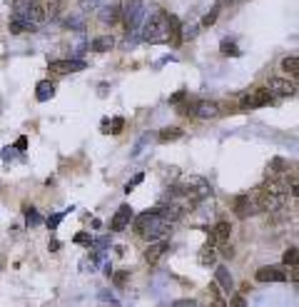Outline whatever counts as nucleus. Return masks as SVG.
Instances as JSON below:
<instances>
[{
  "label": "nucleus",
  "mask_w": 299,
  "mask_h": 307,
  "mask_svg": "<svg viewBox=\"0 0 299 307\" xmlns=\"http://www.w3.org/2000/svg\"><path fill=\"white\" fill-rule=\"evenodd\" d=\"M135 232L140 237H145L150 243L155 240H165L170 232H172V222H167L165 217L160 215V210H145L142 215L135 220Z\"/></svg>",
  "instance_id": "1"
},
{
  "label": "nucleus",
  "mask_w": 299,
  "mask_h": 307,
  "mask_svg": "<svg viewBox=\"0 0 299 307\" xmlns=\"http://www.w3.org/2000/svg\"><path fill=\"white\" fill-rule=\"evenodd\" d=\"M145 20V0H125L122 3V23L127 32H137Z\"/></svg>",
  "instance_id": "2"
},
{
  "label": "nucleus",
  "mask_w": 299,
  "mask_h": 307,
  "mask_svg": "<svg viewBox=\"0 0 299 307\" xmlns=\"http://www.w3.org/2000/svg\"><path fill=\"white\" fill-rule=\"evenodd\" d=\"M142 23H145L142 38L147 43H167V15L165 13H155Z\"/></svg>",
  "instance_id": "3"
},
{
  "label": "nucleus",
  "mask_w": 299,
  "mask_h": 307,
  "mask_svg": "<svg viewBox=\"0 0 299 307\" xmlns=\"http://www.w3.org/2000/svg\"><path fill=\"white\" fill-rule=\"evenodd\" d=\"M235 213H237L239 217H249V215L262 213V210H259V192L252 190V192H247V195H239L237 200H235Z\"/></svg>",
  "instance_id": "4"
},
{
  "label": "nucleus",
  "mask_w": 299,
  "mask_h": 307,
  "mask_svg": "<svg viewBox=\"0 0 299 307\" xmlns=\"http://www.w3.org/2000/svg\"><path fill=\"white\" fill-rule=\"evenodd\" d=\"M272 92L267 90V88H262V90H254L249 92V95H244L242 100L237 103L239 110H254V108H265V105H269L272 103Z\"/></svg>",
  "instance_id": "5"
},
{
  "label": "nucleus",
  "mask_w": 299,
  "mask_h": 307,
  "mask_svg": "<svg viewBox=\"0 0 299 307\" xmlns=\"http://www.w3.org/2000/svg\"><path fill=\"white\" fill-rule=\"evenodd\" d=\"M267 90L277 97H289V95H297V80H287V78H269L267 80Z\"/></svg>",
  "instance_id": "6"
},
{
  "label": "nucleus",
  "mask_w": 299,
  "mask_h": 307,
  "mask_svg": "<svg viewBox=\"0 0 299 307\" xmlns=\"http://www.w3.org/2000/svg\"><path fill=\"white\" fill-rule=\"evenodd\" d=\"M219 113H222V108H219L217 100H197V103H195V110H192V115L200 118V120H212V118H217Z\"/></svg>",
  "instance_id": "7"
},
{
  "label": "nucleus",
  "mask_w": 299,
  "mask_h": 307,
  "mask_svg": "<svg viewBox=\"0 0 299 307\" xmlns=\"http://www.w3.org/2000/svg\"><path fill=\"white\" fill-rule=\"evenodd\" d=\"M85 70V60H53L50 62V73L53 75H70V73H80Z\"/></svg>",
  "instance_id": "8"
},
{
  "label": "nucleus",
  "mask_w": 299,
  "mask_h": 307,
  "mask_svg": "<svg viewBox=\"0 0 299 307\" xmlns=\"http://www.w3.org/2000/svg\"><path fill=\"white\" fill-rule=\"evenodd\" d=\"M132 215H135V213H132V208H130V205H120L118 213H115L113 220H110V230H113V232H122V230L130 225Z\"/></svg>",
  "instance_id": "9"
},
{
  "label": "nucleus",
  "mask_w": 299,
  "mask_h": 307,
  "mask_svg": "<svg viewBox=\"0 0 299 307\" xmlns=\"http://www.w3.org/2000/svg\"><path fill=\"white\" fill-rule=\"evenodd\" d=\"M167 43H172V48H179L182 40V23L177 15H167Z\"/></svg>",
  "instance_id": "10"
},
{
  "label": "nucleus",
  "mask_w": 299,
  "mask_h": 307,
  "mask_svg": "<svg viewBox=\"0 0 299 307\" xmlns=\"http://www.w3.org/2000/svg\"><path fill=\"white\" fill-rule=\"evenodd\" d=\"M230 232H232V225L227 220H219L214 225V230H209V237H207V245H217V243H225L230 240Z\"/></svg>",
  "instance_id": "11"
},
{
  "label": "nucleus",
  "mask_w": 299,
  "mask_h": 307,
  "mask_svg": "<svg viewBox=\"0 0 299 307\" xmlns=\"http://www.w3.org/2000/svg\"><path fill=\"white\" fill-rule=\"evenodd\" d=\"M254 280H259V282H284V280H287V272H284L282 267H272V265H267V267H259V270H257Z\"/></svg>",
  "instance_id": "12"
},
{
  "label": "nucleus",
  "mask_w": 299,
  "mask_h": 307,
  "mask_svg": "<svg viewBox=\"0 0 299 307\" xmlns=\"http://www.w3.org/2000/svg\"><path fill=\"white\" fill-rule=\"evenodd\" d=\"M214 280H217V285H219L225 292H230V290L235 287V277H232V272H230L225 265H219V267L214 270Z\"/></svg>",
  "instance_id": "13"
},
{
  "label": "nucleus",
  "mask_w": 299,
  "mask_h": 307,
  "mask_svg": "<svg viewBox=\"0 0 299 307\" xmlns=\"http://www.w3.org/2000/svg\"><path fill=\"white\" fill-rule=\"evenodd\" d=\"M165 252H167V240H155V243L147 247V252H145V260H147L150 265H155Z\"/></svg>",
  "instance_id": "14"
},
{
  "label": "nucleus",
  "mask_w": 299,
  "mask_h": 307,
  "mask_svg": "<svg viewBox=\"0 0 299 307\" xmlns=\"http://www.w3.org/2000/svg\"><path fill=\"white\" fill-rule=\"evenodd\" d=\"M53 95H55V85H53L50 80H40V83H38V88H35L38 103H48Z\"/></svg>",
  "instance_id": "15"
},
{
  "label": "nucleus",
  "mask_w": 299,
  "mask_h": 307,
  "mask_svg": "<svg viewBox=\"0 0 299 307\" xmlns=\"http://www.w3.org/2000/svg\"><path fill=\"white\" fill-rule=\"evenodd\" d=\"M90 48H92L95 53H110V50L115 48V38H113V35H100V38L92 40Z\"/></svg>",
  "instance_id": "16"
},
{
  "label": "nucleus",
  "mask_w": 299,
  "mask_h": 307,
  "mask_svg": "<svg viewBox=\"0 0 299 307\" xmlns=\"http://www.w3.org/2000/svg\"><path fill=\"white\" fill-rule=\"evenodd\" d=\"M100 20L105 23V25H115L122 20V5H113V8H105L102 10V15H100Z\"/></svg>",
  "instance_id": "17"
},
{
  "label": "nucleus",
  "mask_w": 299,
  "mask_h": 307,
  "mask_svg": "<svg viewBox=\"0 0 299 307\" xmlns=\"http://www.w3.org/2000/svg\"><path fill=\"white\" fill-rule=\"evenodd\" d=\"M38 25H32V23H28V20H23V18H15L13 15V20H10V32H30V30H35Z\"/></svg>",
  "instance_id": "18"
},
{
  "label": "nucleus",
  "mask_w": 299,
  "mask_h": 307,
  "mask_svg": "<svg viewBox=\"0 0 299 307\" xmlns=\"http://www.w3.org/2000/svg\"><path fill=\"white\" fill-rule=\"evenodd\" d=\"M282 67H284V70H287L292 78H297V75H299V58H297V55L284 58V60H282Z\"/></svg>",
  "instance_id": "19"
},
{
  "label": "nucleus",
  "mask_w": 299,
  "mask_h": 307,
  "mask_svg": "<svg viewBox=\"0 0 299 307\" xmlns=\"http://www.w3.org/2000/svg\"><path fill=\"white\" fill-rule=\"evenodd\" d=\"M184 132L179 130V127H165V130H160V143H170V140H177L182 138Z\"/></svg>",
  "instance_id": "20"
},
{
  "label": "nucleus",
  "mask_w": 299,
  "mask_h": 307,
  "mask_svg": "<svg viewBox=\"0 0 299 307\" xmlns=\"http://www.w3.org/2000/svg\"><path fill=\"white\" fill-rule=\"evenodd\" d=\"M219 50H222V55H239V48L232 38H225V40L219 43Z\"/></svg>",
  "instance_id": "21"
},
{
  "label": "nucleus",
  "mask_w": 299,
  "mask_h": 307,
  "mask_svg": "<svg viewBox=\"0 0 299 307\" xmlns=\"http://www.w3.org/2000/svg\"><path fill=\"white\" fill-rule=\"evenodd\" d=\"M214 260H217V255H214V250L209 245L200 250V262H202V265H214Z\"/></svg>",
  "instance_id": "22"
},
{
  "label": "nucleus",
  "mask_w": 299,
  "mask_h": 307,
  "mask_svg": "<svg viewBox=\"0 0 299 307\" xmlns=\"http://www.w3.org/2000/svg\"><path fill=\"white\" fill-rule=\"evenodd\" d=\"M219 8H222V5H214V8L209 10L207 15L202 18V28H212V25L217 23V15H219Z\"/></svg>",
  "instance_id": "23"
},
{
  "label": "nucleus",
  "mask_w": 299,
  "mask_h": 307,
  "mask_svg": "<svg viewBox=\"0 0 299 307\" xmlns=\"http://www.w3.org/2000/svg\"><path fill=\"white\" fill-rule=\"evenodd\" d=\"M80 5H83L85 13H95V10H100L105 5V0H80Z\"/></svg>",
  "instance_id": "24"
},
{
  "label": "nucleus",
  "mask_w": 299,
  "mask_h": 307,
  "mask_svg": "<svg viewBox=\"0 0 299 307\" xmlns=\"http://www.w3.org/2000/svg\"><path fill=\"white\" fill-rule=\"evenodd\" d=\"M65 28H67V30H85V20H83V18H67V20H65Z\"/></svg>",
  "instance_id": "25"
},
{
  "label": "nucleus",
  "mask_w": 299,
  "mask_h": 307,
  "mask_svg": "<svg viewBox=\"0 0 299 307\" xmlns=\"http://www.w3.org/2000/svg\"><path fill=\"white\" fill-rule=\"evenodd\" d=\"M297 247H289L287 252H284V257H282V262L284 265H292V267H297Z\"/></svg>",
  "instance_id": "26"
},
{
  "label": "nucleus",
  "mask_w": 299,
  "mask_h": 307,
  "mask_svg": "<svg viewBox=\"0 0 299 307\" xmlns=\"http://www.w3.org/2000/svg\"><path fill=\"white\" fill-rule=\"evenodd\" d=\"M25 222H28V227L40 225V215H38V210H35V208H30L28 213H25Z\"/></svg>",
  "instance_id": "27"
},
{
  "label": "nucleus",
  "mask_w": 299,
  "mask_h": 307,
  "mask_svg": "<svg viewBox=\"0 0 299 307\" xmlns=\"http://www.w3.org/2000/svg\"><path fill=\"white\" fill-rule=\"evenodd\" d=\"M142 180H145V175H142V173H137V175H135V178H132V180H130V183L125 185V192H127V195H130V192H132V190H135V187H137V185L142 183Z\"/></svg>",
  "instance_id": "28"
},
{
  "label": "nucleus",
  "mask_w": 299,
  "mask_h": 307,
  "mask_svg": "<svg viewBox=\"0 0 299 307\" xmlns=\"http://www.w3.org/2000/svg\"><path fill=\"white\" fill-rule=\"evenodd\" d=\"M127 277H130V272H127V270H118V272L113 275V282H115L118 287H122V285L127 282Z\"/></svg>",
  "instance_id": "29"
},
{
  "label": "nucleus",
  "mask_w": 299,
  "mask_h": 307,
  "mask_svg": "<svg viewBox=\"0 0 299 307\" xmlns=\"http://www.w3.org/2000/svg\"><path fill=\"white\" fill-rule=\"evenodd\" d=\"M75 243H78V245H92V237H90L88 232H78V235H75Z\"/></svg>",
  "instance_id": "30"
},
{
  "label": "nucleus",
  "mask_w": 299,
  "mask_h": 307,
  "mask_svg": "<svg viewBox=\"0 0 299 307\" xmlns=\"http://www.w3.org/2000/svg\"><path fill=\"white\" fill-rule=\"evenodd\" d=\"M62 217H65V213H58V215H50V217H48V227H50V230H55V227L60 225V220H62Z\"/></svg>",
  "instance_id": "31"
},
{
  "label": "nucleus",
  "mask_w": 299,
  "mask_h": 307,
  "mask_svg": "<svg viewBox=\"0 0 299 307\" xmlns=\"http://www.w3.org/2000/svg\"><path fill=\"white\" fill-rule=\"evenodd\" d=\"M113 120H115V123L110 125L107 130H110V132H120V130H122V118H113ZM107 130H105V132H107Z\"/></svg>",
  "instance_id": "32"
},
{
  "label": "nucleus",
  "mask_w": 299,
  "mask_h": 307,
  "mask_svg": "<svg viewBox=\"0 0 299 307\" xmlns=\"http://www.w3.org/2000/svg\"><path fill=\"white\" fill-rule=\"evenodd\" d=\"M100 300H102V302H115L113 292H107V290H100Z\"/></svg>",
  "instance_id": "33"
},
{
  "label": "nucleus",
  "mask_w": 299,
  "mask_h": 307,
  "mask_svg": "<svg viewBox=\"0 0 299 307\" xmlns=\"http://www.w3.org/2000/svg\"><path fill=\"white\" fill-rule=\"evenodd\" d=\"M172 307H197V302L195 300H177Z\"/></svg>",
  "instance_id": "34"
},
{
  "label": "nucleus",
  "mask_w": 299,
  "mask_h": 307,
  "mask_svg": "<svg viewBox=\"0 0 299 307\" xmlns=\"http://www.w3.org/2000/svg\"><path fill=\"white\" fill-rule=\"evenodd\" d=\"M182 97H184V90H177L172 97H170V103H172V105H179V103H182Z\"/></svg>",
  "instance_id": "35"
},
{
  "label": "nucleus",
  "mask_w": 299,
  "mask_h": 307,
  "mask_svg": "<svg viewBox=\"0 0 299 307\" xmlns=\"http://www.w3.org/2000/svg\"><path fill=\"white\" fill-rule=\"evenodd\" d=\"M25 148H28V138H18V143H15V150H20V153H23Z\"/></svg>",
  "instance_id": "36"
},
{
  "label": "nucleus",
  "mask_w": 299,
  "mask_h": 307,
  "mask_svg": "<svg viewBox=\"0 0 299 307\" xmlns=\"http://www.w3.org/2000/svg\"><path fill=\"white\" fill-rule=\"evenodd\" d=\"M232 307H247L244 297H235V300H232Z\"/></svg>",
  "instance_id": "37"
},
{
  "label": "nucleus",
  "mask_w": 299,
  "mask_h": 307,
  "mask_svg": "<svg viewBox=\"0 0 299 307\" xmlns=\"http://www.w3.org/2000/svg\"><path fill=\"white\" fill-rule=\"evenodd\" d=\"M13 153H15V150H13V148H5V150H3V157H5V160H8V157H13Z\"/></svg>",
  "instance_id": "38"
},
{
  "label": "nucleus",
  "mask_w": 299,
  "mask_h": 307,
  "mask_svg": "<svg viewBox=\"0 0 299 307\" xmlns=\"http://www.w3.org/2000/svg\"><path fill=\"white\" fill-rule=\"evenodd\" d=\"M212 307H227V305H225V300H214V302H212Z\"/></svg>",
  "instance_id": "39"
},
{
  "label": "nucleus",
  "mask_w": 299,
  "mask_h": 307,
  "mask_svg": "<svg viewBox=\"0 0 299 307\" xmlns=\"http://www.w3.org/2000/svg\"><path fill=\"white\" fill-rule=\"evenodd\" d=\"M217 5H225V0H219V3H217Z\"/></svg>",
  "instance_id": "40"
}]
</instances>
